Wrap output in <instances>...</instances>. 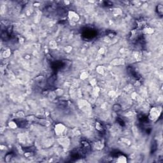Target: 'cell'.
Masks as SVG:
<instances>
[{
	"instance_id": "obj_2",
	"label": "cell",
	"mask_w": 163,
	"mask_h": 163,
	"mask_svg": "<svg viewBox=\"0 0 163 163\" xmlns=\"http://www.w3.org/2000/svg\"><path fill=\"white\" fill-rule=\"evenodd\" d=\"M62 66H63V63L62 62H59V61H56V62H54V63L52 64L53 69H56V70H57V69H60L62 68Z\"/></svg>"
},
{
	"instance_id": "obj_3",
	"label": "cell",
	"mask_w": 163,
	"mask_h": 163,
	"mask_svg": "<svg viewBox=\"0 0 163 163\" xmlns=\"http://www.w3.org/2000/svg\"><path fill=\"white\" fill-rule=\"evenodd\" d=\"M113 109L115 111V112H118V111H119L120 109H121V107L119 105H118V104H116V105H115L114 106H113Z\"/></svg>"
},
{
	"instance_id": "obj_1",
	"label": "cell",
	"mask_w": 163,
	"mask_h": 163,
	"mask_svg": "<svg viewBox=\"0 0 163 163\" xmlns=\"http://www.w3.org/2000/svg\"><path fill=\"white\" fill-rule=\"evenodd\" d=\"M96 31L94 29H90V28H87V29H84L82 33L83 37L86 39H92L96 36Z\"/></svg>"
}]
</instances>
